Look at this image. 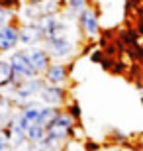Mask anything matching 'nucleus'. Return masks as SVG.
<instances>
[{"instance_id":"obj_1","label":"nucleus","mask_w":143,"mask_h":151,"mask_svg":"<svg viewBox=\"0 0 143 151\" xmlns=\"http://www.w3.org/2000/svg\"><path fill=\"white\" fill-rule=\"evenodd\" d=\"M73 128H75V118L69 112H59L57 118L45 128V141L39 143L37 147H55L57 143L65 141L69 135H71Z\"/></svg>"},{"instance_id":"obj_2","label":"nucleus","mask_w":143,"mask_h":151,"mask_svg":"<svg viewBox=\"0 0 143 151\" xmlns=\"http://www.w3.org/2000/svg\"><path fill=\"white\" fill-rule=\"evenodd\" d=\"M10 65L14 69V83L10 84L12 92L16 88L18 84L22 83L24 78H33V77H39L37 71L32 67V63H29V57H28V51H14L10 55Z\"/></svg>"},{"instance_id":"obj_3","label":"nucleus","mask_w":143,"mask_h":151,"mask_svg":"<svg viewBox=\"0 0 143 151\" xmlns=\"http://www.w3.org/2000/svg\"><path fill=\"white\" fill-rule=\"evenodd\" d=\"M43 84H45V78H39V77L24 78L22 83L14 88V98L16 100H29L43 88Z\"/></svg>"},{"instance_id":"obj_4","label":"nucleus","mask_w":143,"mask_h":151,"mask_svg":"<svg viewBox=\"0 0 143 151\" xmlns=\"http://www.w3.org/2000/svg\"><path fill=\"white\" fill-rule=\"evenodd\" d=\"M20 43V28L14 22H8L0 28V51H14Z\"/></svg>"},{"instance_id":"obj_5","label":"nucleus","mask_w":143,"mask_h":151,"mask_svg":"<svg viewBox=\"0 0 143 151\" xmlns=\"http://www.w3.org/2000/svg\"><path fill=\"white\" fill-rule=\"evenodd\" d=\"M43 39H45V34L43 29L39 28L37 22H28L26 26L20 28V43H24L26 47H33Z\"/></svg>"},{"instance_id":"obj_6","label":"nucleus","mask_w":143,"mask_h":151,"mask_svg":"<svg viewBox=\"0 0 143 151\" xmlns=\"http://www.w3.org/2000/svg\"><path fill=\"white\" fill-rule=\"evenodd\" d=\"M78 24H80V28H83L84 35H88V37H96L100 32V26H98V16H96V12L92 10V8H86V10H83L80 14H78Z\"/></svg>"},{"instance_id":"obj_7","label":"nucleus","mask_w":143,"mask_h":151,"mask_svg":"<svg viewBox=\"0 0 143 151\" xmlns=\"http://www.w3.org/2000/svg\"><path fill=\"white\" fill-rule=\"evenodd\" d=\"M28 51V57H29V63H32V67L37 71V75L45 73L47 69H49L51 65V55H49V51L47 49H39V47H35L33 45L32 49H26Z\"/></svg>"},{"instance_id":"obj_8","label":"nucleus","mask_w":143,"mask_h":151,"mask_svg":"<svg viewBox=\"0 0 143 151\" xmlns=\"http://www.w3.org/2000/svg\"><path fill=\"white\" fill-rule=\"evenodd\" d=\"M39 96H41V100H43L45 104H49V106H61L63 100H65V90L61 88L59 84L45 83L43 88L39 90Z\"/></svg>"},{"instance_id":"obj_9","label":"nucleus","mask_w":143,"mask_h":151,"mask_svg":"<svg viewBox=\"0 0 143 151\" xmlns=\"http://www.w3.org/2000/svg\"><path fill=\"white\" fill-rule=\"evenodd\" d=\"M47 43V51H49L51 57H57V59H65L73 53V43L67 37L63 39H49L45 41Z\"/></svg>"},{"instance_id":"obj_10","label":"nucleus","mask_w":143,"mask_h":151,"mask_svg":"<svg viewBox=\"0 0 143 151\" xmlns=\"http://www.w3.org/2000/svg\"><path fill=\"white\" fill-rule=\"evenodd\" d=\"M67 77H69V69L65 65H61V63H55V65H49V69L43 73V78L45 83L49 84H65Z\"/></svg>"},{"instance_id":"obj_11","label":"nucleus","mask_w":143,"mask_h":151,"mask_svg":"<svg viewBox=\"0 0 143 151\" xmlns=\"http://www.w3.org/2000/svg\"><path fill=\"white\" fill-rule=\"evenodd\" d=\"M59 112H61L59 106H43V108H41V112H39V118H37V122H35V124L47 128V126H49V124L57 118V114H59Z\"/></svg>"},{"instance_id":"obj_12","label":"nucleus","mask_w":143,"mask_h":151,"mask_svg":"<svg viewBox=\"0 0 143 151\" xmlns=\"http://www.w3.org/2000/svg\"><path fill=\"white\" fill-rule=\"evenodd\" d=\"M14 83V69L10 61H0V88H6Z\"/></svg>"},{"instance_id":"obj_13","label":"nucleus","mask_w":143,"mask_h":151,"mask_svg":"<svg viewBox=\"0 0 143 151\" xmlns=\"http://www.w3.org/2000/svg\"><path fill=\"white\" fill-rule=\"evenodd\" d=\"M67 18H78V14L88 8V0H65Z\"/></svg>"},{"instance_id":"obj_14","label":"nucleus","mask_w":143,"mask_h":151,"mask_svg":"<svg viewBox=\"0 0 143 151\" xmlns=\"http://www.w3.org/2000/svg\"><path fill=\"white\" fill-rule=\"evenodd\" d=\"M28 141L29 143H33V145H39V143H43L45 141V128L43 126H39V124H33V126H29L28 129Z\"/></svg>"},{"instance_id":"obj_15","label":"nucleus","mask_w":143,"mask_h":151,"mask_svg":"<svg viewBox=\"0 0 143 151\" xmlns=\"http://www.w3.org/2000/svg\"><path fill=\"white\" fill-rule=\"evenodd\" d=\"M67 34H69V24L65 20H59L53 26V29L45 35V41H49V39H63V37H67Z\"/></svg>"},{"instance_id":"obj_16","label":"nucleus","mask_w":143,"mask_h":151,"mask_svg":"<svg viewBox=\"0 0 143 151\" xmlns=\"http://www.w3.org/2000/svg\"><path fill=\"white\" fill-rule=\"evenodd\" d=\"M61 4H63V0H43L39 6H41V12H43V14L57 16L61 12Z\"/></svg>"},{"instance_id":"obj_17","label":"nucleus","mask_w":143,"mask_h":151,"mask_svg":"<svg viewBox=\"0 0 143 151\" xmlns=\"http://www.w3.org/2000/svg\"><path fill=\"white\" fill-rule=\"evenodd\" d=\"M57 22H59V18H57V16H51V14H43V16L37 20L39 28L43 29V34H45V35H47L51 29H53V26H55Z\"/></svg>"},{"instance_id":"obj_18","label":"nucleus","mask_w":143,"mask_h":151,"mask_svg":"<svg viewBox=\"0 0 143 151\" xmlns=\"http://www.w3.org/2000/svg\"><path fill=\"white\" fill-rule=\"evenodd\" d=\"M0 6L6 8V10H10V12H14V10L20 8V0H0Z\"/></svg>"},{"instance_id":"obj_19","label":"nucleus","mask_w":143,"mask_h":151,"mask_svg":"<svg viewBox=\"0 0 143 151\" xmlns=\"http://www.w3.org/2000/svg\"><path fill=\"white\" fill-rule=\"evenodd\" d=\"M10 18H12V12L0 6V28H2L4 24H8V22H10Z\"/></svg>"},{"instance_id":"obj_20","label":"nucleus","mask_w":143,"mask_h":151,"mask_svg":"<svg viewBox=\"0 0 143 151\" xmlns=\"http://www.w3.org/2000/svg\"><path fill=\"white\" fill-rule=\"evenodd\" d=\"M10 143L12 141L8 139V137L4 135V132L0 129V151H10Z\"/></svg>"},{"instance_id":"obj_21","label":"nucleus","mask_w":143,"mask_h":151,"mask_svg":"<svg viewBox=\"0 0 143 151\" xmlns=\"http://www.w3.org/2000/svg\"><path fill=\"white\" fill-rule=\"evenodd\" d=\"M8 120H10V118H8L4 112H2V110H0V129H2V128L6 126V122H8Z\"/></svg>"},{"instance_id":"obj_22","label":"nucleus","mask_w":143,"mask_h":151,"mask_svg":"<svg viewBox=\"0 0 143 151\" xmlns=\"http://www.w3.org/2000/svg\"><path fill=\"white\" fill-rule=\"evenodd\" d=\"M26 2H28V4H33V6H39L43 0H26Z\"/></svg>"}]
</instances>
